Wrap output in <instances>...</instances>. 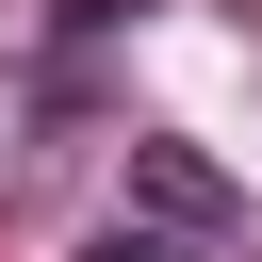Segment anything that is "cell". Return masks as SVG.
<instances>
[{
	"label": "cell",
	"instance_id": "3",
	"mask_svg": "<svg viewBox=\"0 0 262 262\" xmlns=\"http://www.w3.org/2000/svg\"><path fill=\"white\" fill-rule=\"evenodd\" d=\"M16 115H33V98H0V196H16V180H33V164H49V147H33V131H16Z\"/></svg>",
	"mask_w": 262,
	"mask_h": 262
},
{
	"label": "cell",
	"instance_id": "2",
	"mask_svg": "<svg viewBox=\"0 0 262 262\" xmlns=\"http://www.w3.org/2000/svg\"><path fill=\"white\" fill-rule=\"evenodd\" d=\"M82 262H196V246H180V229H147V213H115V229H98Z\"/></svg>",
	"mask_w": 262,
	"mask_h": 262
},
{
	"label": "cell",
	"instance_id": "1",
	"mask_svg": "<svg viewBox=\"0 0 262 262\" xmlns=\"http://www.w3.org/2000/svg\"><path fill=\"white\" fill-rule=\"evenodd\" d=\"M131 213H147V229H180V246H229V229H246V213H229V180H213L196 147H164V131L131 147Z\"/></svg>",
	"mask_w": 262,
	"mask_h": 262
}]
</instances>
